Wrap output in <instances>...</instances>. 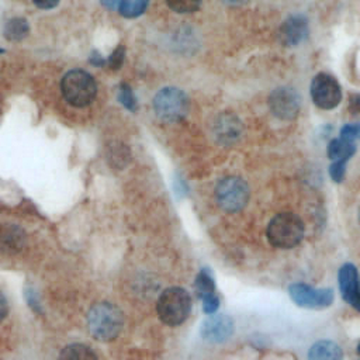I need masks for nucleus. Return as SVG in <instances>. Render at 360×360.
Returning a JSON list of instances; mask_svg holds the SVG:
<instances>
[{"label": "nucleus", "instance_id": "obj_1", "mask_svg": "<svg viewBox=\"0 0 360 360\" xmlns=\"http://www.w3.org/2000/svg\"><path fill=\"white\" fill-rule=\"evenodd\" d=\"M90 333L101 342L114 340L124 325V315L118 307L111 302H98L87 314Z\"/></svg>", "mask_w": 360, "mask_h": 360}, {"label": "nucleus", "instance_id": "obj_2", "mask_svg": "<svg viewBox=\"0 0 360 360\" xmlns=\"http://www.w3.org/2000/svg\"><path fill=\"white\" fill-rule=\"evenodd\" d=\"M304 222L292 212H280L274 215L266 229L270 245L278 249H291L304 238Z\"/></svg>", "mask_w": 360, "mask_h": 360}, {"label": "nucleus", "instance_id": "obj_3", "mask_svg": "<svg viewBox=\"0 0 360 360\" xmlns=\"http://www.w3.org/2000/svg\"><path fill=\"white\" fill-rule=\"evenodd\" d=\"M156 311L163 323L177 326L188 318L191 311L190 294L181 287H169L159 295Z\"/></svg>", "mask_w": 360, "mask_h": 360}, {"label": "nucleus", "instance_id": "obj_4", "mask_svg": "<svg viewBox=\"0 0 360 360\" xmlns=\"http://www.w3.org/2000/svg\"><path fill=\"white\" fill-rule=\"evenodd\" d=\"M60 90L65 100L73 107L89 105L97 93V84L90 73L82 69L69 70L60 82Z\"/></svg>", "mask_w": 360, "mask_h": 360}, {"label": "nucleus", "instance_id": "obj_5", "mask_svg": "<svg viewBox=\"0 0 360 360\" xmlns=\"http://www.w3.org/2000/svg\"><path fill=\"white\" fill-rule=\"evenodd\" d=\"M153 110L159 120L166 122H176L187 115L188 98L180 89L165 87L155 96Z\"/></svg>", "mask_w": 360, "mask_h": 360}, {"label": "nucleus", "instance_id": "obj_6", "mask_svg": "<svg viewBox=\"0 0 360 360\" xmlns=\"http://www.w3.org/2000/svg\"><path fill=\"white\" fill-rule=\"evenodd\" d=\"M215 198L224 211L238 212L249 201V187L240 177L228 176L218 181L215 187Z\"/></svg>", "mask_w": 360, "mask_h": 360}, {"label": "nucleus", "instance_id": "obj_7", "mask_svg": "<svg viewBox=\"0 0 360 360\" xmlns=\"http://www.w3.org/2000/svg\"><path fill=\"white\" fill-rule=\"evenodd\" d=\"M311 97L316 107L332 110L342 100V87L333 76L318 73L311 82Z\"/></svg>", "mask_w": 360, "mask_h": 360}, {"label": "nucleus", "instance_id": "obj_8", "mask_svg": "<svg viewBox=\"0 0 360 360\" xmlns=\"http://www.w3.org/2000/svg\"><path fill=\"white\" fill-rule=\"evenodd\" d=\"M291 300L301 308L323 309L332 305L333 291L330 288H315L304 283H294L288 288Z\"/></svg>", "mask_w": 360, "mask_h": 360}, {"label": "nucleus", "instance_id": "obj_9", "mask_svg": "<svg viewBox=\"0 0 360 360\" xmlns=\"http://www.w3.org/2000/svg\"><path fill=\"white\" fill-rule=\"evenodd\" d=\"M269 107L278 120L291 121L300 112V96L291 87H277L269 96Z\"/></svg>", "mask_w": 360, "mask_h": 360}, {"label": "nucleus", "instance_id": "obj_10", "mask_svg": "<svg viewBox=\"0 0 360 360\" xmlns=\"http://www.w3.org/2000/svg\"><path fill=\"white\" fill-rule=\"evenodd\" d=\"M339 290L342 298L360 312V278L354 264L346 263L339 269Z\"/></svg>", "mask_w": 360, "mask_h": 360}, {"label": "nucleus", "instance_id": "obj_11", "mask_svg": "<svg viewBox=\"0 0 360 360\" xmlns=\"http://www.w3.org/2000/svg\"><path fill=\"white\" fill-rule=\"evenodd\" d=\"M233 333V321L225 314H215L208 316L201 325V336L211 343H222Z\"/></svg>", "mask_w": 360, "mask_h": 360}, {"label": "nucleus", "instance_id": "obj_12", "mask_svg": "<svg viewBox=\"0 0 360 360\" xmlns=\"http://www.w3.org/2000/svg\"><path fill=\"white\" fill-rule=\"evenodd\" d=\"M308 37V21L302 14L290 15L280 28V38L284 45L295 46Z\"/></svg>", "mask_w": 360, "mask_h": 360}, {"label": "nucleus", "instance_id": "obj_13", "mask_svg": "<svg viewBox=\"0 0 360 360\" xmlns=\"http://www.w3.org/2000/svg\"><path fill=\"white\" fill-rule=\"evenodd\" d=\"M25 243V232L14 225L4 224L0 228V248L6 253H17L24 248Z\"/></svg>", "mask_w": 360, "mask_h": 360}, {"label": "nucleus", "instance_id": "obj_14", "mask_svg": "<svg viewBox=\"0 0 360 360\" xmlns=\"http://www.w3.org/2000/svg\"><path fill=\"white\" fill-rule=\"evenodd\" d=\"M215 135L221 142H232L235 141L239 134H240V122L238 121V118H235L233 115L229 114H222L218 117L215 125Z\"/></svg>", "mask_w": 360, "mask_h": 360}, {"label": "nucleus", "instance_id": "obj_15", "mask_svg": "<svg viewBox=\"0 0 360 360\" xmlns=\"http://www.w3.org/2000/svg\"><path fill=\"white\" fill-rule=\"evenodd\" d=\"M308 360H343V353L338 343L332 340H318L311 346Z\"/></svg>", "mask_w": 360, "mask_h": 360}, {"label": "nucleus", "instance_id": "obj_16", "mask_svg": "<svg viewBox=\"0 0 360 360\" xmlns=\"http://www.w3.org/2000/svg\"><path fill=\"white\" fill-rule=\"evenodd\" d=\"M195 291L197 295L201 298L202 302L210 301L212 298H217V292H215V283L212 276L210 274V271L207 269H202L197 277H195Z\"/></svg>", "mask_w": 360, "mask_h": 360}, {"label": "nucleus", "instance_id": "obj_17", "mask_svg": "<svg viewBox=\"0 0 360 360\" xmlns=\"http://www.w3.org/2000/svg\"><path fill=\"white\" fill-rule=\"evenodd\" d=\"M356 152V145L353 142H346L343 139H332L328 145V158L330 160H349Z\"/></svg>", "mask_w": 360, "mask_h": 360}, {"label": "nucleus", "instance_id": "obj_18", "mask_svg": "<svg viewBox=\"0 0 360 360\" xmlns=\"http://www.w3.org/2000/svg\"><path fill=\"white\" fill-rule=\"evenodd\" d=\"M59 360H97L96 353L83 343H72L62 349Z\"/></svg>", "mask_w": 360, "mask_h": 360}, {"label": "nucleus", "instance_id": "obj_19", "mask_svg": "<svg viewBox=\"0 0 360 360\" xmlns=\"http://www.w3.org/2000/svg\"><path fill=\"white\" fill-rule=\"evenodd\" d=\"M108 162L114 169H122L128 165V162L131 160V152L128 149L127 145L121 143V142H114L108 146Z\"/></svg>", "mask_w": 360, "mask_h": 360}, {"label": "nucleus", "instance_id": "obj_20", "mask_svg": "<svg viewBox=\"0 0 360 360\" xmlns=\"http://www.w3.org/2000/svg\"><path fill=\"white\" fill-rule=\"evenodd\" d=\"M28 22L22 17H14L8 20L4 25V37L8 41H21L28 35Z\"/></svg>", "mask_w": 360, "mask_h": 360}, {"label": "nucleus", "instance_id": "obj_21", "mask_svg": "<svg viewBox=\"0 0 360 360\" xmlns=\"http://www.w3.org/2000/svg\"><path fill=\"white\" fill-rule=\"evenodd\" d=\"M149 4V0H120L118 11L125 18H135L141 15Z\"/></svg>", "mask_w": 360, "mask_h": 360}, {"label": "nucleus", "instance_id": "obj_22", "mask_svg": "<svg viewBox=\"0 0 360 360\" xmlns=\"http://www.w3.org/2000/svg\"><path fill=\"white\" fill-rule=\"evenodd\" d=\"M166 3L173 11L184 14L195 11L200 7L201 0H166Z\"/></svg>", "mask_w": 360, "mask_h": 360}, {"label": "nucleus", "instance_id": "obj_23", "mask_svg": "<svg viewBox=\"0 0 360 360\" xmlns=\"http://www.w3.org/2000/svg\"><path fill=\"white\" fill-rule=\"evenodd\" d=\"M118 100H120V103H121L125 108H128V110H131V111H135V110H136V98H135V96H134V93H132V90H131V87H129L127 83H122V84L120 86V90H118Z\"/></svg>", "mask_w": 360, "mask_h": 360}, {"label": "nucleus", "instance_id": "obj_24", "mask_svg": "<svg viewBox=\"0 0 360 360\" xmlns=\"http://www.w3.org/2000/svg\"><path fill=\"white\" fill-rule=\"evenodd\" d=\"M124 56H125V49L122 45H118L112 53L108 56V59L105 60V65L111 69V70H117L121 68L122 62H124Z\"/></svg>", "mask_w": 360, "mask_h": 360}, {"label": "nucleus", "instance_id": "obj_25", "mask_svg": "<svg viewBox=\"0 0 360 360\" xmlns=\"http://www.w3.org/2000/svg\"><path fill=\"white\" fill-rule=\"evenodd\" d=\"M349 160H333L329 167V174L335 183H340L346 174V165Z\"/></svg>", "mask_w": 360, "mask_h": 360}, {"label": "nucleus", "instance_id": "obj_26", "mask_svg": "<svg viewBox=\"0 0 360 360\" xmlns=\"http://www.w3.org/2000/svg\"><path fill=\"white\" fill-rule=\"evenodd\" d=\"M360 136V124H346L340 129V139L346 142H354Z\"/></svg>", "mask_w": 360, "mask_h": 360}, {"label": "nucleus", "instance_id": "obj_27", "mask_svg": "<svg viewBox=\"0 0 360 360\" xmlns=\"http://www.w3.org/2000/svg\"><path fill=\"white\" fill-rule=\"evenodd\" d=\"M347 111L353 117H360V93L350 94L349 103H347Z\"/></svg>", "mask_w": 360, "mask_h": 360}, {"label": "nucleus", "instance_id": "obj_28", "mask_svg": "<svg viewBox=\"0 0 360 360\" xmlns=\"http://www.w3.org/2000/svg\"><path fill=\"white\" fill-rule=\"evenodd\" d=\"M34 4L39 8H44V10H48V8H53L55 6H58L59 0H32Z\"/></svg>", "mask_w": 360, "mask_h": 360}, {"label": "nucleus", "instance_id": "obj_29", "mask_svg": "<svg viewBox=\"0 0 360 360\" xmlns=\"http://www.w3.org/2000/svg\"><path fill=\"white\" fill-rule=\"evenodd\" d=\"M7 309H8L7 300H6V297L0 292V321L7 315Z\"/></svg>", "mask_w": 360, "mask_h": 360}, {"label": "nucleus", "instance_id": "obj_30", "mask_svg": "<svg viewBox=\"0 0 360 360\" xmlns=\"http://www.w3.org/2000/svg\"><path fill=\"white\" fill-rule=\"evenodd\" d=\"M90 62H91L93 65H96V66H104V65H105V59H103L97 52H96V53H93V56H91Z\"/></svg>", "mask_w": 360, "mask_h": 360}, {"label": "nucleus", "instance_id": "obj_31", "mask_svg": "<svg viewBox=\"0 0 360 360\" xmlns=\"http://www.w3.org/2000/svg\"><path fill=\"white\" fill-rule=\"evenodd\" d=\"M222 1L226 3V4H229V6H240V4L248 3L249 0H222Z\"/></svg>", "mask_w": 360, "mask_h": 360}, {"label": "nucleus", "instance_id": "obj_32", "mask_svg": "<svg viewBox=\"0 0 360 360\" xmlns=\"http://www.w3.org/2000/svg\"><path fill=\"white\" fill-rule=\"evenodd\" d=\"M117 3H118V0H103V4L107 6L108 8H112Z\"/></svg>", "mask_w": 360, "mask_h": 360}, {"label": "nucleus", "instance_id": "obj_33", "mask_svg": "<svg viewBox=\"0 0 360 360\" xmlns=\"http://www.w3.org/2000/svg\"><path fill=\"white\" fill-rule=\"evenodd\" d=\"M357 353L360 354V342H359V345H357Z\"/></svg>", "mask_w": 360, "mask_h": 360}, {"label": "nucleus", "instance_id": "obj_34", "mask_svg": "<svg viewBox=\"0 0 360 360\" xmlns=\"http://www.w3.org/2000/svg\"><path fill=\"white\" fill-rule=\"evenodd\" d=\"M359 221H360V208H359Z\"/></svg>", "mask_w": 360, "mask_h": 360}, {"label": "nucleus", "instance_id": "obj_35", "mask_svg": "<svg viewBox=\"0 0 360 360\" xmlns=\"http://www.w3.org/2000/svg\"><path fill=\"white\" fill-rule=\"evenodd\" d=\"M0 52H1V51H0Z\"/></svg>", "mask_w": 360, "mask_h": 360}]
</instances>
